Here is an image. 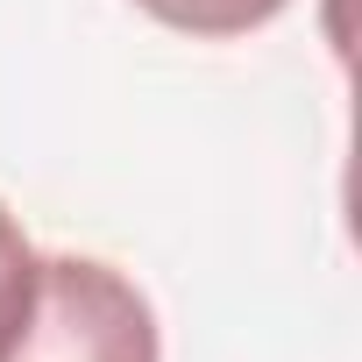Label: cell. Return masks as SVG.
<instances>
[{"label": "cell", "mask_w": 362, "mask_h": 362, "mask_svg": "<svg viewBox=\"0 0 362 362\" xmlns=\"http://www.w3.org/2000/svg\"><path fill=\"white\" fill-rule=\"evenodd\" d=\"M36 249H29V235H22V221L0 206V355H8V341L22 334V320H29V298H36Z\"/></svg>", "instance_id": "3"}, {"label": "cell", "mask_w": 362, "mask_h": 362, "mask_svg": "<svg viewBox=\"0 0 362 362\" xmlns=\"http://www.w3.org/2000/svg\"><path fill=\"white\" fill-rule=\"evenodd\" d=\"M142 15H156L163 29H185V36H249L270 15H284V0H135Z\"/></svg>", "instance_id": "2"}, {"label": "cell", "mask_w": 362, "mask_h": 362, "mask_svg": "<svg viewBox=\"0 0 362 362\" xmlns=\"http://www.w3.org/2000/svg\"><path fill=\"white\" fill-rule=\"evenodd\" d=\"M0 362H163V341L149 298L121 270L93 256H50L36 263L29 320Z\"/></svg>", "instance_id": "1"}]
</instances>
